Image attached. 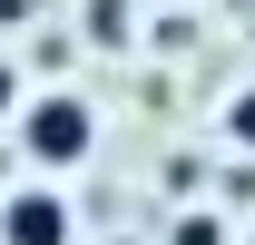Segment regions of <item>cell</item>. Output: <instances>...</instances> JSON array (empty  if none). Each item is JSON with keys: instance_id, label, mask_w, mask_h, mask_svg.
I'll return each instance as SVG.
<instances>
[{"instance_id": "4", "label": "cell", "mask_w": 255, "mask_h": 245, "mask_svg": "<svg viewBox=\"0 0 255 245\" xmlns=\"http://www.w3.org/2000/svg\"><path fill=\"white\" fill-rule=\"evenodd\" d=\"M177 245H216V216H187V226H177Z\"/></svg>"}, {"instance_id": "5", "label": "cell", "mask_w": 255, "mask_h": 245, "mask_svg": "<svg viewBox=\"0 0 255 245\" xmlns=\"http://www.w3.org/2000/svg\"><path fill=\"white\" fill-rule=\"evenodd\" d=\"M10 108H20V69L0 59V118H10Z\"/></svg>"}, {"instance_id": "1", "label": "cell", "mask_w": 255, "mask_h": 245, "mask_svg": "<svg viewBox=\"0 0 255 245\" xmlns=\"http://www.w3.org/2000/svg\"><path fill=\"white\" fill-rule=\"evenodd\" d=\"M20 147L39 157V167H79V157L98 147V108L69 89H39L30 108H20Z\"/></svg>"}, {"instance_id": "2", "label": "cell", "mask_w": 255, "mask_h": 245, "mask_svg": "<svg viewBox=\"0 0 255 245\" xmlns=\"http://www.w3.org/2000/svg\"><path fill=\"white\" fill-rule=\"evenodd\" d=\"M0 245H69V196L20 186V196L0 206Z\"/></svg>"}, {"instance_id": "3", "label": "cell", "mask_w": 255, "mask_h": 245, "mask_svg": "<svg viewBox=\"0 0 255 245\" xmlns=\"http://www.w3.org/2000/svg\"><path fill=\"white\" fill-rule=\"evenodd\" d=\"M226 137L255 157V89H236V98H226Z\"/></svg>"}]
</instances>
